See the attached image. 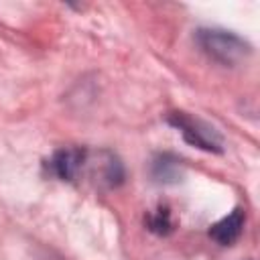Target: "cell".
Returning a JSON list of instances; mask_svg holds the SVG:
<instances>
[{"label":"cell","instance_id":"cell-7","mask_svg":"<svg viewBox=\"0 0 260 260\" xmlns=\"http://www.w3.org/2000/svg\"><path fill=\"white\" fill-rule=\"evenodd\" d=\"M144 223H146V228H148L152 234H156V236H167V234L173 232V217H171L169 207H165V205H158L154 211H150V213L146 215Z\"/></svg>","mask_w":260,"mask_h":260},{"label":"cell","instance_id":"cell-5","mask_svg":"<svg viewBox=\"0 0 260 260\" xmlns=\"http://www.w3.org/2000/svg\"><path fill=\"white\" fill-rule=\"evenodd\" d=\"M244 225H246V213L242 207H236L234 211H230L225 217H221L209 228V238L219 246H232L242 236Z\"/></svg>","mask_w":260,"mask_h":260},{"label":"cell","instance_id":"cell-4","mask_svg":"<svg viewBox=\"0 0 260 260\" xmlns=\"http://www.w3.org/2000/svg\"><path fill=\"white\" fill-rule=\"evenodd\" d=\"M87 150L81 146H63L47 160V169L59 181H75L83 173Z\"/></svg>","mask_w":260,"mask_h":260},{"label":"cell","instance_id":"cell-3","mask_svg":"<svg viewBox=\"0 0 260 260\" xmlns=\"http://www.w3.org/2000/svg\"><path fill=\"white\" fill-rule=\"evenodd\" d=\"M83 169H89L91 179L106 189H114L124 181V165L110 150H100L95 158H91V152L87 150Z\"/></svg>","mask_w":260,"mask_h":260},{"label":"cell","instance_id":"cell-6","mask_svg":"<svg viewBox=\"0 0 260 260\" xmlns=\"http://www.w3.org/2000/svg\"><path fill=\"white\" fill-rule=\"evenodd\" d=\"M150 177L158 185H177L183 179V165L177 156L165 152L152 158Z\"/></svg>","mask_w":260,"mask_h":260},{"label":"cell","instance_id":"cell-2","mask_svg":"<svg viewBox=\"0 0 260 260\" xmlns=\"http://www.w3.org/2000/svg\"><path fill=\"white\" fill-rule=\"evenodd\" d=\"M167 122L177 128L185 142H189L195 148H201L205 152H221L223 150V138L221 134L207 124L205 120L191 116L187 112H171L167 116Z\"/></svg>","mask_w":260,"mask_h":260},{"label":"cell","instance_id":"cell-1","mask_svg":"<svg viewBox=\"0 0 260 260\" xmlns=\"http://www.w3.org/2000/svg\"><path fill=\"white\" fill-rule=\"evenodd\" d=\"M195 39H197V45L201 47V51L209 59H213L225 67H234L252 55V45L232 30L199 28L195 32Z\"/></svg>","mask_w":260,"mask_h":260}]
</instances>
